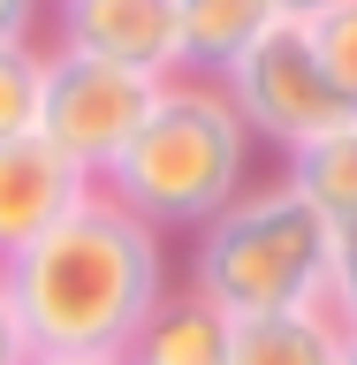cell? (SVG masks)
Wrapping results in <instances>:
<instances>
[{
    "label": "cell",
    "instance_id": "9a60e30c",
    "mask_svg": "<svg viewBox=\"0 0 357 365\" xmlns=\"http://www.w3.org/2000/svg\"><path fill=\"white\" fill-rule=\"evenodd\" d=\"M38 16H46V0H0V46H31Z\"/></svg>",
    "mask_w": 357,
    "mask_h": 365
},
{
    "label": "cell",
    "instance_id": "4fadbf2b",
    "mask_svg": "<svg viewBox=\"0 0 357 365\" xmlns=\"http://www.w3.org/2000/svg\"><path fill=\"white\" fill-rule=\"evenodd\" d=\"M304 31H312V53H319V68H327L335 99L357 114V0L327 8V16H319V23H304Z\"/></svg>",
    "mask_w": 357,
    "mask_h": 365
},
{
    "label": "cell",
    "instance_id": "e0dca14e",
    "mask_svg": "<svg viewBox=\"0 0 357 365\" xmlns=\"http://www.w3.org/2000/svg\"><path fill=\"white\" fill-rule=\"evenodd\" d=\"M327 8H342V0H274V16H281V23H319Z\"/></svg>",
    "mask_w": 357,
    "mask_h": 365
},
{
    "label": "cell",
    "instance_id": "277c9868",
    "mask_svg": "<svg viewBox=\"0 0 357 365\" xmlns=\"http://www.w3.org/2000/svg\"><path fill=\"white\" fill-rule=\"evenodd\" d=\"M152 91H160V76H137V68L53 46L46 53V91H38V145L53 160H68L84 182H99L114 168V153L137 137Z\"/></svg>",
    "mask_w": 357,
    "mask_h": 365
},
{
    "label": "cell",
    "instance_id": "7c38bea8",
    "mask_svg": "<svg viewBox=\"0 0 357 365\" xmlns=\"http://www.w3.org/2000/svg\"><path fill=\"white\" fill-rule=\"evenodd\" d=\"M38 91H46V46H0V145L38 137Z\"/></svg>",
    "mask_w": 357,
    "mask_h": 365
},
{
    "label": "cell",
    "instance_id": "6da1fadb",
    "mask_svg": "<svg viewBox=\"0 0 357 365\" xmlns=\"http://www.w3.org/2000/svg\"><path fill=\"white\" fill-rule=\"evenodd\" d=\"M0 282L31 358H122L145 312L167 297V251L160 228L122 213L107 190H91L38 244H23L0 267Z\"/></svg>",
    "mask_w": 357,
    "mask_h": 365
},
{
    "label": "cell",
    "instance_id": "8992f818",
    "mask_svg": "<svg viewBox=\"0 0 357 365\" xmlns=\"http://www.w3.org/2000/svg\"><path fill=\"white\" fill-rule=\"evenodd\" d=\"M68 53L137 68V76H182V31H175V0H53Z\"/></svg>",
    "mask_w": 357,
    "mask_h": 365
},
{
    "label": "cell",
    "instance_id": "9c48e42d",
    "mask_svg": "<svg viewBox=\"0 0 357 365\" xmlns=\"http://www.w3.org/2000/svg\"><path fill=\"white\" fill-rule=\"evenodd\" d=\"M335 350H342V327L319 304L228 319V365H335Z\"/></svg>",
    "mask_w": 357,
    "mask_h": 365
},
{
    "label": "cell",
    "instance_id": "7a4b0ae2",
    "mask_svg": "<svg viewBox=\"0 0 357 365\" xmlns=\"http://www.w3.org/2000/svg\"><path fill=\"white\" fill-rule=\"evenodd\" d=\"M251 145L259 137L244 130V114L228 107L221 84L167 76L137 137L99 175V190L145 228H205L236 190H251Z\"/></svg>",
    "mask_w": 357,
    "mask_h": 365
},
{
    "label": "cell",
    "instance_id": "ac0fdd59",
    "mask_svg": "<svg viewBox=\"0 0 357 365\" xmlns=\"http://www.w3.org/2000/svg\"><path fill=\"white\" fill-rule=\"evenodd\" d=\"M31 365H122V358H31Z\"/></svg>",
    "mask_w": 357,
    "mask_h": 365
},
{
    "label": "cell",
    "instance_id": "ba28073f",
    "mask_svg": "<svg viewBox=\"0 0 357 365\" xmlns=\"http://www.w3.org/2000/svg\"><path fill=\"white\" fill-rule=\"evenodd\" d=\"M122 365H228V319L198 289H175L145 312V327L130 335Z\"/></svg>",
    "mask_w": 357,
    "mask_h": 365
},
{
    "label": "cell",
    "instance_id": "5b68a950",
    "mask_svg": "<svg viewBox=\"0 0 357 365\" xmlns=\"http://www.w3.org/2000/svg\"><path fill=\"white\" fill-rule=\"evenodd\" d=\"M213 84L228 91V107L244 114V130L251 137H274L281 153L327 137L342 114H350L335 99V84H327L319 53H312V31H304V23H281V16H274Z\"/></svg>",
    "mask_w": 357,
    "mask_h": 365
},
{
    "label": "cell",
    "instance_id": "2e32d148",
    "mask_svg": "<svg viewBox=\"0 0 357 365\" xmlns=\"http://www.w3.org/2000/svg\"><path fill=\"white\" fill-rule=\"evenodd\" d=\"M0 365H31V342H23V319L8 304V282H0Z\"/></svg>",
    "mask_w": 357,
    "mask_h": 365
},
{
    "label": "cell",
    "instance_id": "52a82bcc",
    "mask_svg": "<svg viewBox=\"0 0 357 365\" xmlns=\"http://www.w3.org/2000/svg\"><path fill=\"white\" fill-rule=\"evenodd\" d=\"M91 190H99V182H84L68 160H53L38 137L0 145V267H8L23 244H38L61 213H76Z\"/></svg>",
    "mask_w": 357,
    "mask_h": 365
},
{
    "label": "cell",
    "instance_id": "d6986e66",
    "mask_svg": "<svg viewBox=\"0 0 357 365\" xmlns=\"http://www.w3.org/2000/svg\"><path fill=\"white\" fill-rule=\"evenodd\" d=\"M335 365H357V335H342V350H335Z\"/></svg>",
    "mask_w": 357,
    "mask_h": 365
},
{
    "label": "cell",
    "instance_id": "5bb4252c",
    "mask_svg": "<svg viewBox=\"0 0 357 365\" xmlns=\"http://www.w3.org/2000/svg\"><path fill=\"white\" fill-rule=\"evenodd\" d=\"M319 312L335 319L342 335H357V221H335V251H327V289Z\"/></svg>",
    "mask_w": 357,
    "mask_h": 365
},
{
    "label": "cell",
    "instance_id": "8fae6325",
    "mask_svg": "<svg viewBox=\"0 0 357 365\" xmlns=\"http://www.w3.org/2000/svg\"><path fill=\"white\" fill-rule=\"evenodd\" d=\"M289 182L327 213V221H357V114H342L327 137L289 153Z\"/></svg>",
    "mask_w": 357,
    "mask_h": 365
},
{
    "label": "cell",
    "instance_id": "30bf717a",
    "mask_svg": "<svg viewBox=\"0 0 357 365\" xmlns=\"http://www.w3.org/2000/svg\"><path fill=\"white\" fill-rule=\"evenodd\" d=\"M267 23H274V0H175L182 76H205V84H213Z\"/></svg>",
    "mask_w": 357,
    "mask_h": 365
},
{
    "label": "cell",
    "instance_id": "3957f363",
    "mask_svg": "<svg viewBox=\"0 0 357 365\" xmlns=\"http://www.w3.org/2000/svg\"><path fill=\"white\" fill-rule=\"evenodd\" d=\"M327 251H335V221L281 175V182H259V190H236L198 228L190 289L221 319L304 312L327 289Z\"/></svg>",
    "mask_w": 357,
    "mask_h": 365
}]
</instances>
